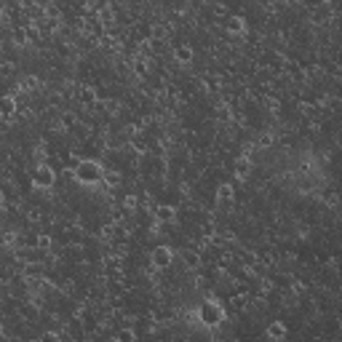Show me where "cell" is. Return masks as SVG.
I'll return each mask as SVG.
<instances>
[{
  "label": "cell",
  "mask_w": 342,
  "mask_h": 342,
  "mask_svg": "<svg viewBox=\"0 0 342 342\" xmlns=\"http://www.w3.org/2000/svg\"><path fill=\"white\" fill-rule=\"evenodd\" d=\"M14 113H16V99L14 97H3V115L11 118Z\"/></svg>",
  "instance_id": "obj_9"
},
{
  "label": "cell",
  "mask_w": 342,
  "mask_h": 342,
  "mask_svg": "<svg viewBox=\"0 0 342 342\" xmlns=\"http://www.w3.org/2000/svg\"><path fill=\"white\" fill-rule=\"evenodd\" d=\"M40 342H59V334L56 331H46V334L40 337Z\"/></svg>",
  "instance_id": "obj_13"
},
{
  "label": "cell",
  "mask_w": 342,
  "mask_h": 342,
  "mask_svg": "<svg viewBox=\"0 0 342 342\" xmlns=\"http://www.w3.org/2000/svg\"><path fill=\"white\" fill-rule=\"evenodd\" d=\"M105 182H107V185H118V182H121V174L110 171V174H105Z\"/></svg>",
  "instance_id": "obj_12"
},
{
  "label": "cell",
  "mask_w": 342,
  "mask_h": 342,
  "mask_svg": "<svg viewBox=\"0 0 342 342\" xmlns=\"http://www.w3.org/2000/svg\"><path fill=\"white\" fill-rule=\"evenodd\" d=\"M155 219L158 222H171V219H174V209H171V206H158L155 209Z\"/></svg>",
  "instance_id": "obj_8"
},
{
  "label": "cell",
  "mask_w": 342,
  "mask_h": 342,
  "mask_svg": "<svg viewBox=\"0 0 342 342\" xmlns=\"http://www.w3.org/2000/svg\"><path fill=\"white\" fill-rule=\"evenodd\" d=\"M113 342H123V339H121V337H118V339H113Z\"/></svg>",
  "instance_id": "obj_16"
},
{
  "label": "cell",
  "mask_w": 342,
  "mask_h": 342,
  "mask_svg": "<svg viewBox=\"0 0 342 342\" xmlns=\"http://www.w3.org/2000/svg\"><path fill=\"white\" fill-rule=\"evenodd\" d=\"M230 32H243V19H230Z\"/></svg>",
  "instance_id": "obj_11"
},
{
  "label": "cell",
  "mask_w": 342,
  "mask_h": 342,
  "mask_svg": "<svg viewBox=\"0 0 342 342\" xmlns=\"http://www.w3.org/2000/svg\"><path fill=\"white\" fill-rule=\"evenodd\" d=\"M198 321L203 323V326H217V323L222 321V307L214 302V299L203 302V305L198 307Z\"/></svg>",
  "instance_id": "obj_2"
},
{
  "label": "cell",
  "mask_w": 342,
  "mask_h": 342,
  "mask_svg": "<svg viewBox=\"0 0 342 342\" xmlns=\"http://www.w3.org/2000/svg\"><path fill=\"white\" fill-rule=\"evenodd\" d=\"M174 56H177L179 64H187V62H193V48L190 46H177Z\"/></svg>",
  "instance_id": "obj_6"
},
{
  "label": "cell",
  "mask_w": 342,
  "mask_h": 342,
  "mask_svg": "<svg viewBox=\"0 0 342 342\" xmlns=\"http://www.w3.org/2000/svg\"><path fill=\"white\" fill-rule=\"evenodd\" d=\"M121 339H123V342H134V334H131V331H123Z\"/></svg>",
  "instance_id": "obj_15"
},
{
  "label": "cell",
  "mask_w": 342,
  "mask_h": 342,
  "mask_svg": "<svg viewBox=\"0 0 342 342\" xmlns=\"http://www.w3.org/2000/svg\"><path fill=\"white\" fill-rule=\"evenodd\" d=\"M171 256H174V254H171L168 246H155V249L150 251V265H152V268H158V270H163V268L171 265Z\"/></svg>",
  "instance_id": "obj_4"
},
{
  "label": "cell",
  "mask_w": 342,
  "mask_h": 342,
  "mask_svg": "<svg viewBox=\"0 0 342 342\" xmlns=\"http://www.w3.org/2000/svg\"><path fill=\"white\" fill-rule=\"evenodd\" d=\"M56 182V174H54V168L46 166V163H38L35 171H32V187H43V190H48V187H54Z\"/></svg>",
  "instance_id": "obj_3"
},
{
  "label": "cell",
  "mask_w": 342,
  "mask_h": 342,
  "mask_svg": "<svg viewBox=\"0 0 342 342\" xmlns=\"http://www.w3.org/2000/svg\"><path fill=\"white\" fill-rule=\"evenodd\" d=\"M249 168H251V163H249V160H246V158H241V160H238V163H235V171H238V177H241V179H246V177H249Z\"/></svg>",
  "instance_id": "obj_10"
},
{
  "label": "cell",
  "mask_w": 342,
  "mask_h": 342,
  "mask_svg": "<svg viewBox=\"0 0 342 342\" xmlns=\"http://www.w3.org/2000/svg\"><path fill=\"white\" fill-rule=\"evenodd\" d=\"M268 337H270L273 342H281V339L286 337V326H284V323H281V321L270 323V326H268Z\"/></svg>",
  "instance_id": "obj_5"
},
{
  "label": "cell",
  "mask_w": 342,
  "mask_h": 342,
  "mask_svg": "<svg viewBox=\"0 0 342 342\" xmlns=\"http://www.w3.org/2000/svg\"><path fill=\"white\" fill-rule=\"evenodd\" d=\"M48 246H51V238L48 235H40L38 238V249H48Z\"/></svg>",
  "instance_id": "obj_14"
},
{
  "label": "cell",
  "mask_w": 342,
  "mask_h": 342,
  "mask_svg": "<svg viewBox=\"0 0 342 342\" xmlns=\"http://www.w3.org/2000/svg\"><path fill=\"white\" fill-rule=\"evenodd\" d=\"M217 201L219 203H227V201H233V185H219L217 187Z\"/></svg>",
  "instance_id": "obj_7"
},
{
  "label": "cell",
  "mask_w": 342,
  "mask_h": 342,
  "mask_svg": "<svg viewBox=\"0 0 342 342\" xmlns=\"http://www.w3.org/2000/svg\"><path fill=\"white\" fill-rule=\"evenodd\" d=\"M75 179H78L80 185H97V182H105V171L97 160H80L78 166H75Z\"/></svg>",
  "instance_id": "obj_1"
}]
</instances>
